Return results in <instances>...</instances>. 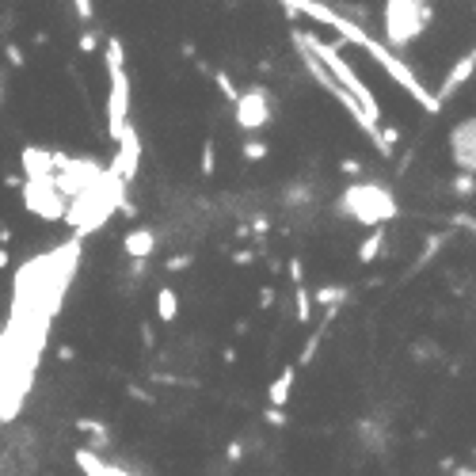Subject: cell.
I'll return each instance as SVG.
<instances>
[{"mask_svg": "<svg viewBox=\"0 0 476 476\" xmlns=\"http://www.w3.org/2000/svg\"><path fill=\"white\" fill-rule=\"evenodd\" d=\"M8 263H12V256H8V248H0V271H8Z\"/></svg>", "mask_w": 476, "mask_h": 476, "instance_id": "74e56055", "label": "cell"}, {"mask_svg": "<svg viewBox=\"0 0 476 476\" xmlns=\"http://www.w3.org/2000/svg\"><path fill=\"white\" fill-rule=\"evenodd\" d=\"M336 217L351 221V225H366V229H381L389 221L400 217V202L385 183L378 180H362V183H347L339 191V198L331 202Z\"/></svg>", "mask_w": 476, "mask_h": 476, "instance_id": "3957f363", "label": "cell"}, {"mask_svg": "<svg viewBox=\"0 0 476 476\" xmlns=\"http://www.w3.org/2000/svg\"><path fill=\"white\" fill-rule=\"evenodd\" d=\"M294 42H297V46H305L320 65H324V73H328L331 81H336L343 92L354 99V103L362 107V115H366L373 126H381V115H385V110H381V103H378V95H373V88L362 81L358 69H354V65L347 61V53L339 50L343 42H328V38L313 35V31H294Z\"/></svg>", "mask_w": 476, "mask_h": 476, "instance_id": "7a4b0ae2", "label": "cell"}, {"mask_svg": "<svg viewBox=\"0 0 476 476\" xmlns=\"http://www.w3.org/2000/svg\"><path fill=\"white\" fill-rule=\"evenodd\" d=\"M472 457H476V442H472Z\"/></svg>", "mask_w": 476, "mask_h": 476, "instance_id": "60d3db41", "label": "cell"}, {"mask_svg": "<svg viewBox=\"0 0 476 476\" xmlns=\"http://www.w3.org/2000/svg\"><path fill=\"white\" fill-rule=\"evenodd\" d=\"M58 358H61V362H73V358H76V347H69V343H61V347H58Z\"/></svg>", "mask_w": 476, "mask_h": 476, "instance_id": "d590c367", "label": "cell"}, {"mask_svg": "<svg viewBox=\"0 0 476 476\" xmlns=\"http://www.w3.org/2000/svg\"><path fill=\"white\" fill-rule=\"evenodd\" d=\"M240 457H244V442H240V438H232L229 446H225V461H229V465H237Z\"/></svg>", "mask_w": 476, "mask_h": 476, "instance_id": "1f68e13d", "label": "cell"}, {"mask_svg": "<svg viewBox=\"0 0 476 476\" xmlns=\"http://www.w3.org/2000/svg\"><path fill=\"white\" fill-rule=\"evenodd\" d=\"M198 172H202L206 180L217 172V141H214V138H206V141H202V157H198Z\"/></svg>", "mask_w": 476, "mask_h": 476, "instance_id": "44dd1931", "label": "cell"}, {"mask_svg": "<svg viewBox=\"0 0 476 476\" xmlns=\"http://www.w3.org/2000/svg\"><path fill=\"white\" fill-rule=\"evenodd\" d=\"M339 172L347 175L351 183H362V180H366V164L354 160V157H343V160H339Z\"/></svg>", "mask_w": 476, "mask_h": 476, "instance_id": "cb8c5ba5", "label": "cell"}, {"mask_svg": "<svg viewBox=\"0 0 476 476\" xmlns=\"http://www.w3.org/2000/svg\"><path fill=\"white\" fill-rule=\"evenodd\" d=\"M221 362H225V366H232V362H237V347H225V351H221Z\"/></svg>", "mask_w": 476, "mask_h": 476, "instance_id": "8d00e7d4", "label": "cell"}, {"mask_svg": "<svg viewBox=\"0 0 476 476\" xmlns=\"http://www.w3.org/2000/svg\"><path fill=\"white\" fill-rule=\"evenodd\" d=\"M267 152H271V145H267V141H259V138H244V145H240V157H244L248 164L267 160Z\"/></svg>", "mask_w": 476, "mask_h": 476, "instance_id": "7402d4cb", "label": "cell"}, {"mask_svg": "<svg viewBox=\"0 0 476 476\" xmlns=\"http://www.w3.org/2000/svg\"><path fill=\"white\" fill-rule=\"evenodd\" d=\"M450 160L461 175H476V115H465L450 130Z\"/></svg>", "mask_w": 476, "mask_h": 476, "instance_id": "52a82bcc", "label": "cell"}, {"mask_svg": "<svg viewBox=\"0 0 476 476\" xmlns=\"http://www.w3.org/2000/svg\"><path fill=\"white\" fill-rule=\"evenodd\" d=\"M0 107H4V76H0Z\"/></svg>", "mask_w": 476, "mask_h": 476, "instance_id": "ab89813d", "label": "cell"}, {"mask_svg": "<svg viewBox=\"0 0 476 476\" xmlns=\"http://www.w3.org/2000/svg\"><path fill=\"white\" fill-rule=\"evenodd\" d=\"M126 396L138 400V404H157V396H152L149 389H141V385H126Z\"/></svg>", "mask_w": 476, "mask_h": 476, "instance_id": "f546056e", "label": "cell"}, {"mask_svg": "<svg viewBox=\"0 0 476 476\" xmlns=\"http://www.w3.org/2000/svg\"><path fill=\"white\" fill-rule=\"evenodd\" d=\"M209 81L217 84V92L225 95V103H237V95H240V88L232 84V76L225 73V69H209Z\"/></svg>", "mask_w": 476, "mask_h": 476, "instance_id": "ffe728a7", "label": "cell"}, {"mask_svg": "<svg viewBox=\"0 0 476 476\" xmlns=\"http://www.w3.org/2000/svg\"><path fill=\"white\" fill-rule=\"evenodd\" d=\"M110 76V92H107V134L110 141H123L126 130H130V76L126 69H115L107 73Z\"/></svg>", "mask_w": 476, "mask_h": 476, "instance_id": "8992f818", "label": "cell"}, {"mask_svg": "<svg viewBox=\"0 0 476 476\" xmlns=\"http://www.w3.org/2000/svg\"><path fill=\"white\" fill-rule=\"evenodd\" d=\"M138 336H141V343H145V351L157 347V331H152V324H141V328H138Z\"/></svg>", "mask_w": 476, "mask_h": 476, "instance_id": "d6a6232c", "label": "cell"}, {"mask_svg": "<svg viewBox=\"0 0 476 476\" xmlns=\"http://www.w3.org/2000/svg\"><path fill=\"white\" fill-rule=\"evenodd\" d=\"M450 240H453V229L430 232V237H427V244H423V252H419V256H415V263H412V267H408V274H404V279H415L419 271H427L430 263H435V256H438V252L450 244Z\"/></svg>", "mask_w": 476, "mask_h": 476, "instance_id": "30bf717a", "label": "cell"}, {"mask_svg": "<svg viewBox=\"0 0 476 476\" xmlns=\"http://www.w3.org/2000/svg\"><path fill=\"white\" fill-rule=\"evenodd\" d=\"M294 12H305V16H313L316 24H324L331 27L339 38H347V46H358L362 53H370L373 65L385 73V81H393V84H400L408 95L415 99L419 107L427 110V115H438L442 103L435 99V92L423 84V76H415V69L408 65L404 58H396V53L389 46H381V38L378 35H370V27H358V24H351L347 16H336V8H328V4H316V0H297L294 4Z\"/></svg>", "mask_w": 476, "mask_h": 476, "instance_id": "6da1fadb", "label": "cell"}, {"mask_svg": "<svg viewBox=\"0 0 476 476\" xmlns=\"http://www.w3.org/2000/svg\"><path fill=\"white\" fill-rule=\"evenodd\" d=\"M195 267V256H187V252H172L168 259H164V271L180 274V271H191Z\"/></svg>", "mask_w": 476, "mask_h": 476, "instance_id": "d4e9b609", "label": "cell"}, {"mask_svg": "<svg viewBox=\"0 0 476 476\" xmlns=\"http://www.w3.org/2000/svg\"><path fill=\"white\" fill-rule=\"evenodd\" d=\"M309 294H313V305H320L328 313V309H343V301L351 297V286L331 282V286H320V290H309Z\"/></svg>", "mask_w": 476, "mask_h": 476, "instance_id": "9a60e30c", "label": "cell"}, {"mask_svg": "<svg viewBox=\"0 0 476 476\" xmlns=\"http://www.w3.org/2000/svg\"><path fill=\"white\" fill-rule=\"evenodd\" d=\"M263 419H267L271 427H286V423H290V415H286V412H279V408H271V412H263Z\"/></svg>", "mask_w": 476, "mask_h": 476, "instance_id": "836d02e7", "label": "cell"}, {"mask_svg": "<svg viewBox=\"0 0 476 476\" xmlns=\"http://www.w3.org/2000/svg\"><path fill=\"white\" fill-rule=\"evenodd\" d=\"M282 206H286V209H309V206H316V187L309 183V180L290 183V187L282 191Z\"/></svg>", "mask_w": 476, "mask_h": 476, "instance_id": "7c38bea8", "label": "cell"}, {"mask_svg": "<svg viewBox=\"0 0 476 476\" xmlns=\"http://www.w3.org/2000/svg\"><path fill=\"white\" fill-rule=\"evenodd\" d=\"M157 320L160 324H175L180 320V294L172 286H160L157 290Z\"/></svg>", "mask_w": 476, "mask_h": 476, "instance_id": "2e32d148", "label": "cell"}, {"mask_svg": "<svg viewBox=\"0 0 476 476\" xmlns=\"http://www.w3.org/2000/svg\"><path fill=\"white\" fill-rule=\"evenodd\" d=\"M76 430H81V435H92V438H95V442H92V453L107 446V423H103V419L81 415V419H76Z\"/></svg>", "mask_w": 476, "mask_h": 476, "instance_id": "e0dca14e", "label": "cell"}, {"mask_svg": "<svg viewBox=\"0 0 476 476\" xmlns=\"http://www.w3.org/2000/svg\"><path fill=\"white\" fill-rule=\"evenodd\" d=\"M294 381H297V366H294V362H286V366L279 370V378H274V381L267 385V404H271V408H279V412H282V408L290 404Z\"/></svg>", "mask_w": 476, "mask_h": 476, "instance_id": "8fae6325", "label": "cell"}, {"mask_svg": "<svg viewBox=\"0 0 476 476\" xmlns=\"http://www.w3.org/2000/svg\"><path fill=\"white\" fill-rule=\"evenodd\" d=\"M76 50H81V53H95V50H99V31H92V27H88L84 35L76 38Z\"/></svg>", "mask_w": 476, "mask_h": 476, "instance_id": "83f0119b", "label": "cell"}, {"mask_svg": "<svg viewBox=\"0 0 476 476\" xmlns=\"http://www.w3.org/2000/svg\"><path fill=\"white\" fill-rule=\"evenodd\" d=\"M453 476H476L472 469H453Z\"/></svg>", "mask_w": 476, "mask_h": 476, "instance_id": "f35d334b", "label": "cell"}, {"mask_svg": "<svg viewBox=\"0 0 476 476\" xmlns=\"http://www.w3.org/2000/svg\"><path fill=\"white\" fill-rule=\"evenodd\" d=\"M256 301H259V309H263V313H267V309H274V305H279V294H274V286H259Z\"/></svg>", "mask_w": 476, "mask_h": 476, "instance_id": "f1b7e54d", "label": "cell"}, {"mask_svg": "<svg viewBox=\"0 0 476 476\" xmlns=\"http://www.w3.org/2000/svg\"><path fill=\"white\" fill-rule=\"evenodd\" d=\"M286 274H290L294 290H297V286H305V259H301V256H294L290 263H286Z\"/></svg>", "mask_w": 476, "mask_h": 476, "instance_id": "484cf974", "label": "cell"}, {"mask_svg": "<svg viewBox=\"0 0 476 476\" xmlns=\"http://www.w3.org/2000/svg\"><path fill=\"white\" fill-rule=\"evenodd\" d=\"M4 58H8L12 69H24V65H27V53L19 50V42H4Z\"/></svg>", "mask_w": 476, "mask_h": 476, "instance_id": "4316f807", "label": "cell"}, {"mask_svg": "<svg viewBox=\"0 0 476 476\" xmlns=\"http://www.w3.org/2000/svg\"><path fill=\"white\" fill-rule=\"evenodd\" d=\"M123 252H126L130 259H149L152 252H157V232H152L149 225L130 229L126 237H123Z\"/></svg>", "mask_w": 476, "mask_h": 476, "instance_id": "9c48e42d", "label": "cell"}, {"mask_svg": "<svg viewBox=\"0 0 476 476\" xmlns=\"http://www.w3.org/2000/svg\"><path fill=\"white\" fill-rule=\"evenodd\" d=\"M19 198H24L27 214H35L38 221H65V209H69V202L50 183H24Z\"/></svg>", "mask_w": 476, "mask_h": 476, "instance_id": "ba28073f", "label": "cell"}, {"mask_svg": "<svg viewBox=\"0 0 476 476\" xmlns=\"http://www.w3.org/2000/svg\"><path fill=\"white\" fill-rule=\"evenodd\" d=\"M450 195L453 198H461V202H465V198H476V175H450Z\"/></svg>", "mask_w": 476, "mask_h": 476, "instance_id": "d6986e66", "label": "cell"}, {"mask_svg": "<svg viewBox=\"0 0 476 476\" xmlns=\"http://www.w3.org/2000/svg\"><path fill=\"white\" fill-rule=\"evenodd\" d=\"M73 12L81 16L84 24H92V19H95V4H92V0H76V4H73Z\"/></svg>", "mask_w": 476, "mask_h": 476, "instance_id": "4dcf8cb0", "label": "cell"}, {"mask_svg": "<svg viewBox=\"0 0 476 476\" xmlns=\"http://www.w3.org/2000/svg\"><path fill=\"white\" fill-rule=\"evenodd\" d=\"M313 294H309V286H297L294 290V316H297V324H313Z\"/></svg>", "mask_w": 476, "mask_h": 476, "instance_id": "ac0fdd59", "label": "cell"}, {"mask_svg": "<svg viewBox=\"0 0 476 476\" xmlns=\"http://www.w3.org/2000/svg\"><path fill=\"white\" fill-rule=\"evenodd\" d=\"M435 358H442L438 343H430V339H415L412 343V362H435Z\"/></svg>", "mask_w": 476, "mask_h": 476, "instance_id": "603a6c76", "label": "cell"}, {"mask_svg": "<svg viewBox=\"0 0 476 476\" xmlns=\"http://www.w3.org/2000/svg\"><path fill=\"white\" fill-rule=\"evenodd\" d=\"M385 244H389V229H370V237L358 244V252H354V256H358L362 267H370V263H378V259H381Z\"/></svg>", "mask_w": 476, "mask_h": 476, "instance_id": "5bb4252c", "label": "cell"}, {"mask_svg": "<svg viewBox=\"0 0 476 476\" xmlns=\"http://www.w3.org/2000/svg\"><path fill=\"white\" fill-rule=\"evenodd\" d=\"M430 27H435V4L427 0H385L381 4V46H389L396 58L415 50Z\"/></svg>", "mask_w": 476, "mask_h": 476, "instance_id": "277c9868", "label": "cell"}, {"mask_svg": "<svg viewBox=\"0 0 476 476\" xmlns=\"http://www.w3.org/2000/svg\"><path fill=\"white\" fill-rule=\"evenodd\" d=\"M76 465L84 469V476H130L126 469H118V465L103 461V457H99V453H92V450H76Z\"/></svg>", "mask_w": 476, "mask_h": 476, "instance_id": "4fadbf2b", "label": "cell"}, {"mask_svg": "<svg viewBox=\"0 0 476 476\" xmlns=\"http://www.w3.org/2000/svg\"><path fill=\"white\" fill-rule=\"evenodd\" d=\"M232 263H237V267H252V263H256V252H252V248H240L237 256H232Z\"/></svg>", "mask_w": 476, "mask_h": 476, "instance_id": "e575fe53", "label": "cell"}, {"mask_svg": "<svg viewBox=\"0 0 476 476\" xmlns=\"http://www.w3.org/2000/svg\"><path fill=\"white\" fill-rule=\"evenodd\" d=\"M232 118H237V130H244V134H259V130H267L271 118H274V95L263 84L240 88L237 103H232Z\"/></svg>", "mask_w": 476, "mask_h": 476, "instance_id": "5b68a950", "label": "cell"}]
</instances>
